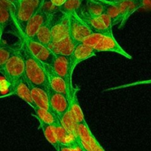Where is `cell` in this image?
Returning <instances> with one entry per match:
<instances>
[{
	"label": "cell",
	"mask_w": 151,
	"mask_h": 151,
	"mask_svg": "<svg viewBox=\"0 0 151 151\" xmlns=\"http://www.w3.org/2000/svg\"><path fill=\"white\" fill-rule=\"evenodd\" d=\"M115 4L119 9V29L125 24L133 13L142 7L139 0H124L116 2Z\"/></svg>",
	"instance_id": "8fae6325"
},
{
	"label": "cell",
	"mask_w": 151,
	"mask_h": 151,
	"mask_svg": "<svg viewBox=\"0 0 151 151\" xmlns=\"http://www.w3.org/2000/svg\"><path fill=\"white\" fill-rule=\"evenodd\" d=\"M50 1H51V3L53 5H55V7H58L59 8V7H61V6L66 2V0H50Z\"/></svg>",
	"instance_id": "d6a6232c"
},
{
	"label": "cell",
	"mask_w": 151,
	"mask_h": 151,
	"mask_svg": "<svg viewBox=\"0 0 151 151\" xmlns=\"http://www.w3.org/2000/svg\"><path fill=\"white\" fill-rule=\"evenodd\" d=\"M69 18V35L77 43H82L92 32L76 13L67 15Z\"/></svg>",
	"instance_id": "8992f818"
},
{
	"label": "cell",
	"mask_w": 151,
	"mask_h": 151,
	"mask_svg": "<svg viewBox=\"0 0 151 151\" xmlns=\"http://www.w3.org/2000/svg\"><path fill=\"white\" fill-rule=\"evenodd\" d=\"M49 102L50 111L52 112L60 120L65 114L69 111V103L67 97L49 88Z\"/></svg>",
	"instance_id": "30bf717a"
},
{
	"label": "cell",
	"mask_w": 151,
	"mask_h": 151,
	"mask_svg": "<svg viewBox=\"0 0 151 151\" xmlns=\"http://www.w3.org/2000/svg\"><path fill=\"white\" fill-rule=\"evenodd\" d=\"M77 44L70 35H68L60 41L51 42L47 47L54 55L70 56Z\"/></svg>",
	"instance_id": "e0dca14e"
},
{
	"label": "cell",
	"mask_w": 151,
	"mask_h": 151,
	"mask_svg": "<svg viewBox=\"0 0 151 151\" xmlns=\"http://www.w3.org/2000/svg\"><path fill=\"white\" fill-rule=\"evenodd\" d=\"M82 43L91 47L96 52H112L121 55L128 59H132L131 55L125 51L114 36L91 33L85 38Z\"/></svg>",
	"instance_id": "7a4b0ae2"
},
{
	"label": "cell",
	"mask_w": 151,
	"mask_h": 151,
	"mask_svg": "<svg viewBox=\"0 0 151 151\" xmlns=\"http://www.w3.org/2000/svg\"><path fill=\"white\" fill-rule=\"evenodd\" d=\"M44 68H45L46 72L47 74V77H48L49 88L56 92L63 94L65 97H67L68 100H69L72 90L69 89L64 80L56 75L52 71L51 66L44 65Z\"/></svg>",
	"instance_id": "4fadbf2b"
},
{
	"label": "cell",
	"mask_w": 151,
	"mask_h": 151,
	"mask_svg": "<svg viewBox=\"0 0 151 151\" xmlns=\"http://www.w3.org/2000/svg\"><path fill=\"white\" fill-rule=\"evenodd\" d=\"M24 42L31 54L46 66H51L55 58V55L47 46L43 45L32 39L24 38Z\"/></svg>",
	"instance_id": "52a82bcc"
},
{
	"label": "cell",
	"mask_w": 151,
	"mask_h": 151,
	"mask_svg": "<svg viewBox=\"0 0 151 151\" xmlns=\"http://www.w3.org/2000/svg\"><path fill=\"white\" fill-rule=\"evenodd\" d=\"M8 1H10L12 4L14 5V7H16V12L17 10L18 7H19V3H20V0H7Z\"/></svg>",
	"instance_id": "e575fe53"
},
{
	"label": "cell",
	"mask_w": 151,
	"mask_h": 151,
	"mask_svg": "<svg viewBox=\"0 0 151 151\" xmlns=\"http://www.w3.org/2000/svg\"><path fill=\"white\" fill-rule=\"evenodd\" d=\"M13 95L11 91L10 92L7 93V94H0V98H3V97H8V96H11Z\"/></svg>",
	"instance_id": "d590c367"
},
{
	"label": "cell",
	"mask_w": 151,
	"mask_h": 151,
	"mask_svg": "<svg viewBox=\"0 0 151 151\" xmlns=\"http://www.w3.org/2000/svg\"><path fill=\"white\" fill-rule=\"evenodd\" d=\"M43 13H45L47 16H51L59 11L58 7H55L51 3L50 0H44L40 7Z\"/></svg>",
	"instance_id": "f1b7e54d"
},
{
	"label": "cell",
	"mask_w": 151,
	"mask_h": 151,
	"mask_svg": "<svg viewBox=\"0 0 151 151\" xmlns=\"http://www.w3.org/2000/svg\"><path fill=\"white\" fill-rule=\"evenodd\" d=\"M1 44V38H0V44Z\"/></svg>",
	"instance_id": "f35d334b"
},
{
	"label": "cell",
	"mask_w": 151,
	"mask_h": 151,
	"mask_svg": "<svg viewBox=\"0 0 151 151\" xmlns=\"http://www.w3.org/2000/svg\"><path fill=\"white\" fill-rule=\"evenodd\" d=\"M52 16H50L47 22L40 27V29L36 32L33 38H32V40L45 46H48L51 43V25Z\"/></svg>",
	"instance_id": "44dd1931"
},
{
	"label": "cell",
	"mask_w": 151,
	"mask_h": 151,
	"mask_svg": "<svg viewBox=\"0 0 151 151\" xmlns=\"http://www.w3.org/2000/svg\"><path fill=\"white\" fill-rule=\"evenodd\" d=\"M88 145L89 146L91 151H106L103 149V147L100 145V143L98 142V141H97V139L95 138L94 135H92V137L90 139Z\"/></svg>",
	"instance_id": "4dcf8cb0"
},
{
	"label": "cell",
	"mask_w": 151,
	"mask_h": 151,
	"mask_svg": "<svg viewBox=\"0 0 151 151\" xmlns=\"http://www.w3.org/2000/svg\"><path fill=\"white\" fill-rule=\"evenodd\" d=\"M92 135V133L87 124L78 125V139L79 141L83 142L88 145Z\"/></svg>",
	"instance_id": "4316f807"
},
{
	"label": "cell",
	"mask_w": 151,
	"mask_h": 151,
	"mask_svg": "<svg viewBox=\"0 0 151 151\" xmlns=\"http://www.w3.org/2000/svg\"><path fill=\"white\" fill-rule=\"evenodd\" d=\"M24 62V77L28 83L48 91L49 81L44 65L30 53L23 41L22 46Z\"/></svg>",
	"instance_id": "6da1fadb"
},
{
	"label": "cell",
	"mask_w": 151,
	"mask_h": 151,
	"mask_svg": "<svg viewBox=\"0 0 151 151\" xmlns=\"http://www.w3.org/2000/svg\"><path fill=\"white\" fill-rule=\"evenodd\" d=\"M69 18L67 15L60 12V15L57 18L55 13L52 16L51 42H56L63 39L69 35Z\"/></svg>",
	"instance_id": "9c48e42d"
},
{
	"label": "cell",
	"mask_w": 151,
	"mask_h": 151,
	"mask_svg": "<svg viewBox=\"0 0 151 151\" xmlns=\"http://www.w3.org/2000/svg\"><path fill=\"white\" fill-rule=\"evenodd\" d=\"M10 91L12 94L17 95L22 100L26 102L33 109L35 108V104L32 100L30 90H29V84L25 78L24 75L21 77L14 84L11 86Z\"/></svg>",
	"instance_id": "2e32d148"
},
{
	"label": "cell",
	"mask_w": 151,
	"mask_h": 151,
	"mask_svg": "<svg viewBox=\"0 0 151 151\" xmlns=\"http://www.w3.org/2000/svg\"><path fill=\"white\" fill-rule=\"evenodd\" d=\"M20 1H21V0H20Z\"/></svg>",
	"instance_id": "b9f144b4"
},
{
	"label": "cell",
	"mask_w": 151,
	"mask_h": 151,
	"mask_svg": "<svg viewBox=\"0 0 151 151\" xmlns=\"http://www.w3.org/2000/svg\"><path fill=\"white\" fill-rule=\"evenodd\" d=\"M82 150H83V151H91V150H83V149H82Z\"/></svg>",
	"instance_id": "ab89813d"
},
{
	"label": "cell",
	"mask_w": 151,
	"mask_h": 151,
	"mask_svg": "<svg viewBox=\"0 0 151 151\" xmlns=\"http://www.w3.org/2000/svg\"><path fill=\"white\" fill-rule=\"evenodd\" d=\"M51 68L56 75L64 80L69 89L72 90L73 88L72 83V72H71L69 56L55 55V58Z\"/></svg>",
	"instance_id": "ba28073f"
},
{
	"label": "cell",
	"mask_w": 151,
	"mask_h": 151,
	"mask_svg": "<svg viewBox=\"0 0 151 151\" xmlns=\"http://www.w3.org/2000/svg\"><path fill=\"white\" fill-rule=\"evenodd\" d=\"M80 89L78 88H72V91H71L69 100V111L78 125H81V124L85 125V124H87L86 121L85 120L84 114L83 113L81 106H80L79 102H78V97H77V92Z\"/></svg>",
	"instance_id": "ac0fdd59"
},
{
	"label": "cell",
	"mask_w": 151,
	"mask_h": 151,
	"mask_svg": "<svg viewBox=\"0 0 151 151\" xmlns=\"http://www.w3.org/2000/svg\"><path fill=\"white\" fill-rule=\"evenodd\" d=\"M0 73L10 86L23 76L24 74V62L22 47L16 49L10 58L0 66Z\"/></svg>",
	"instance_id": "3957f363"
},
{
	"label": "cell",
	"mask_w": 151,
	"mask_h": 151,
	"mask_svg": "<svg viewBox=\"0 0 151 151\" xmlns=\"http://www.w3.org/2000/svg\"><path fill=\"white\" fill-rule=\"evenodd\" d=\"M39 124L40 127L42 129V131L44 133V135L45 137V138L55 147V149L57 150L59 144L58 142L55 132L54 127L51 125L44 123V122H39Z\"/></svg>",
	"instance_id": "603a6c76"
},
{
	"label": "cell",
	"mask_w": 151,
	"mask_h": 151,
	"mask_svg": "<svg viewBox=\"0 0 151 151\" xmlns=\"http://www.w3.org/2000/svg\"><path fill=\"white\" fill-rule=\"evenodd\" d=\"M104 13V4L97 0H83L77 14L78 16L98 17Z\"/></svg>",
	"instance_id": "9a60e30c"
},
{
	"label": "cell",
	"mask_w": 151,
	"mask_h": 151,
	"mask_svg": "<svg viewBox=\"0 0 151 151\" xmlns=\"http://www.w3.org/2000/svg\"><path fill=\"white\" fill-rule=\"evenodd\" d=\"M142 7L145 8H150V0H139Z\"/></svg>",
	"instance_id": "836d02e7"
},
{
	"label": "cell",
	"mask_w": 151,
	"mask_h": 151,
	"mask_svg": "<svg viewBox=\"0 0 151 151\" xmlns=\"http://www.w3.org/2000/svg\"><path fill=\"white\" fill-rule=\"evenodd\" d=\"M35 113V117L38 120V122H44V123L49 124L52 126L58 125L60 123V120L50 111L41 109L38 107L33 108Z\"/></svg>",
	"instance_id": "7402d4cb"
},
{
	"label": "cell",
	"mask_w": 151,
	"mask_h": 151,
	"mask_svg": "<svg viewBox=\"0 0 151 151\" xmlns=\"http://www.w3.org/2000/svg\"><path fill=\"white\" fill-rule=\"evenodd\" d=\"M50 16H47L44 13H43L41 9L38 10L33 16L31 17L29 22L27 24L25 31L24 32L23 38L32 39L38 29L42 25L47 22Z\"/></svg>",
	"instance_id": "5bb4252c"
},
{
	"label": "cell",
	"mask_w": 151,
	"mask_h": 151,
	"mask_svg": "<svg viewBox=\"0 0 151 151\" xmlns=\"http://www.w3.org/2000/svg\"><path fill=\"white\" fill-rule=\"evenodd\" d=\"M12 22H14V20L11 13L4 9L0 8V38L2 36L6 27L10 25Z\"/></svg>",
	"instance_id": "484cf974"
},
{
	"label": "cell",
	"mask_w": 151,
	"mask_h": 151,
	"mask_svg": "<svg viewBox=\"0 0 151 151\" xmlns=\"http://www.w3.org/2000/svg\"><path fill=\"white\" fill-rule=\"evenodd\" d=\"M96 55V52L93 50L91 47L85 45L83 43H79L75 46L73 52L71 55L69 56L70 58V65H71V72L73 73L75 67L78 63L86 59L92 58Z\"/></svg>",
	"instance_id": "7c38bea8"
},
{
	"label": "cell",
	"mask_w": 151,
	"mask_h": 151,
	"mask_svg": "<svg viewBox=\"0 0 151 151\" xmlns=\"http://www.w3.org/2000/svg\"><path fill=\"white\" fill-rule=\"evenodd\" d=\"M82 1L83 0H66V2L59 7V10L66 15L74 13H77L81 7Z\"/></svg>",
	"instance_id": "d4e9b609"
},
{
	"label": "cell",
	"mask_w": 151,
	"mask_h": 151,
	"mask_svg": "<svg viewBox=\"0 0 151 151\" xmlns=\"http://www.w3.org/2000/svg\"><path fill=\"white\" fill-rule=\"evenodd\" d=\"M17 48L11 47L9 45L0 44V66L7 61L10 56L15 52Z\"/></svg>",
	"instance_id": "83f0119b"
},
{
	"label": "cell",
	"mask_w": 151,
	"mask_h": 151,
	"mask_svg": "<svg viewBox=\"0 0 151 151\" xmlns=\"http://www.w3.org/2000/svg\"><path fill=\"white\" fill-rule=\"evenodd\" d=\"M97 1H103V2H104V1H106L107 0H97Z\"/></svg>",
	"instance_id": "74e56055"
},
{
	"label": "cell",
	"mask_w": 151,
	"mask_h": 151,
	"mask_svg": "<svg viewBox=\"0 0 151 151\" xmlns=\"http://www.w3.org/2000/svg\"><path fill=\"white\" fill-rule=\"evenodd\" d=\"M53 127L55 128V132L59 145H63L69 146V147L81 146L79 142V140L77 139V137L66 131L62 126L61 123Z\"/></svg>",
	"instance_id": "d6986e66"
},
{
	"label": "cell",
	"mask_w": 151,
	"mask_h": 151,
	"mask_svg": "<svg viewBox=\"0 0 151 151\" xmlns=\"http://www.w3.org/2000/svg\"><path fill=\"white\" fill-rule=\"evenodd\" d=\"M56 151H83L81 146L78 147H69V146L63 145H59Z\"/></svg>",
	"instance_id": "1f68e13d"
},
{
	"label": "cell",
	"mask_w": 151,
	"mask_h": 151,
	"mask_svg": "<svg viewBox=\"0 0 151 151\" xmlns=\"http://www.w3.org/2000/svg\"><path fill=\"white\" fill-rule=\"evenodd\" d=\"M124 1V0H107V2H110V3H116V2H119V1Z\"/></svg>",
	"instance_id": "8d00e7d4"
},
{
	"label": "cell",
	"mask_w": 151,
	"mask_h": 151,
	"mask_svg": "<svg viewBox=\"0 0 151 151\" xmlns=\"http://www.w3.org/2000/svg\"><path fill=\"white\" fill-rule=\"evenodd\" d=\"M42 1H44V0H42Z\"/></svg>",
	"instance_id": "60d3db41"
},
{
	"label": "cell",
	"mask_w": 151,
	"mask_h": 151,
	"mask_svg": "<svg viewBox=\"0 0 151 151\" xmlns=\"http://www.w3.org/2000/svg\"><path fill=\"white\" fill-rule=\"evenodd\" d=\"M29 90L35 107L41 108L50 111L48 91L39 87L32 86L31 85H29Z\"/></svg>",
	"instance_id": "ffe728a7"
},
{
	"label": "cell",
	"mask_w": 151,
	"mask_h": 151,
	"mask_svg": "<svg viewBox=\"0 0 151 151\" xmlns=\"http://www.w3.org/2000/svg\"><path fill=\"white\" fill-rule=\"evenodd\" d=\"M60 123L62 126L65 128L69 133L75 135L78 139V124L76 123L75 120L73 119L72 116H71L70 113L68 111L64 116L60 119Z\"/></svg>",
	"instance_id": "cb8c5ba5"
},
{
	"label": "cell",
	"mask_w": 151,
	"mask_h": 151,
	"mask_svg": "<svg viewBox=\"0 0 151 151\" xmlns=\"http://www.w3.org/2000/svg\"><path fill=\"white\" fill-rule=\"evenodd\" d=\"M42 0H21L19 7L15 13L14 22L22 32L25 31L27 24L32 16L38 11L42 4Z\"/></svg>",
	"instance_id": "277c9868"
},
{
	"label": "cell",
	"mask_w": 151,
	"mask_h": 151,
	"mask_svg": "<svg viewBox=\"0 0 151 151\" xmlns=\"http://www.w3.org/2000/svg\"><path fill=\"white\" fill-rule=\"evenodd\" d=\"M84 23L91 29L92 33H98L109 36H114L112 32V22L110 17L106 14L100 15L98 17L79 16Z\"/></svg>",
	"instance_id": "5b68a950"
},
{
	"label": "cell",
	"mask_w": 151,
	"mask_h": 151,
	"mask_svg": "<svg viewBox=\"0 0 151 151\" xmlns=\"http://www.w3.org/2000/svg\"><path fill=\"white\" fill-rule=\"evenodd\" d=\"M0 8L4 9V10L10 12L11 13L12 16H13V20H14L15 13H16V7L10 1H8L7 0H0Z\"/></svg>",
	"instance_id": "f546056e"
}]
</instances>
